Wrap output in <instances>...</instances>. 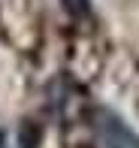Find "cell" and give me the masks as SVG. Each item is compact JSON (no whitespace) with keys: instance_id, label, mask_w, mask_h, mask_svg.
Listing matches in <instances>:
<instances>
[{"instance_id":"6da1fadb","label":"cell","mask_w":139,"mask_h":148,"mask_svg":"<svg viewBox=\"0 0 139 148\" xmlns=\"http://www.w3.org/2000/svg\"><path fill=\"white\" fill-rule=\"evenodd\" d=\"M94 133L103 148H139V136L130 130V124L106 106L94 112Z\"/></svg>"},{"instance_id":"7a4b0ae2","label":"cell","mask_w":139,"mask_h":148,"mask_svg":"<svg viewBox=\"0 0 139 148\" xmlns=\"http://www.w3.org/2000/svg\"><path fill=\"white\" fill-rule=\"evenodd\" d=\"M36 139H39V133L34 130V121H27L18 133V142H21V148H36Z\"/></svg>"},{"instance_id":"3957f363","label":"cell","mask_w":139,"mask_h":148,"mask_svg":"<svg viewBox=\"0 0 139 148\" xmlns=\"http://www.w3.org/2000/svg\"><path fill=\"white\" fill-rule=\"evenodd\" d=\"M61 3H64V9H67L73 18L88 15V9H91V0H61Z\"/></svg>"},{"instance_id":"277c9868","label":"cell","mask_w":139,"mask_h":148,"mask_svg":"<svg viewBox=\"0 0 139 148\" xmlns=\"http://www.w3.org/2000/svg\"><path fill=\"white\" fill-rule=\"evenodd\" d=\"M0 148H6V142H3V133H0Z\"/></svg>"}]
</instances>
